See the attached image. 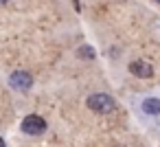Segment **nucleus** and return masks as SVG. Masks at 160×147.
I'll use <instances>...</instances> for the list:
<instances>
[{
	"label": "nucleus",
	"instance_id": "nucleus-3",
	"mask_svg": "<svg viewBox=\"0 0 160 147\" xmlns=\"http://www.w3.org/2000/svg\"><path fill=\"white\" fill-rule=\"evenodd\" d=\"M129 73H132L134 77H140V79H149V77H153V66H151L149 62L136 59V62H132V64H129Z\"/></svg>",
	"mask_w": 160,
	"mask_h": 147
},
{
	"label": "nucleus",
	"instance_id": "nucleus-5",
	"mask_svg": "<svg viewBox=\"0 0 160 147\" xmlns=\"http://www.w3.org/2000/svg\"><path fill=\"white\" fill-rule=\"evenodd\" d=\"M142 110L145 114H160V99H145Z\"/></svg>",
	"mask_w": 160,
	"mask_h": 147
},
{
	"label": "nucleus",
	"instance_id": "nucleus-8",
	"mask_svg": "<svg viewBox=\"0 0 160 147\" xmlns=\"http://www.w3.org/2000/svg\"><path fill=\"white\" fill-rule=\"evenodd\" d=\"M2 3H9V0H0V5H2Z\"/></svg>",
	"mask_w": 160,
	"mask_h": 147
},
{
	"label": "nucleus",
	"instance_id": "nucleus-1",
	"mask_svg": "<svg viewBox=\"0 0 160 147\" xmlns=\"http://www.w3.org/2000/svg\"><path fill=\"white\" fill-rule=\"evenodd\" d=\"M114 99L110 97V94H92V97H88V108L92 110V112H99V114H108V112H112L114 110Z\"/></svg>",
	"mask_w": 160,
	"mask_h": 147
},
{
	"label": "nucleus",
	"instance_id": "nucleus-4",
	"mask_svg": "<svg viewBox=\"0 0 160 147\" xmlns=\"http://www.w3.org/2000/svg\"><path fill=\"white\" fill-rule=\"evenodd\" d=\"M9 84H11L16 90H29V88H31V84H33V79H31V75H29V73L18 70V73H13V75L9 77Z\"/></svg>",
	"mask_w": 160,
	"mask_h": 147
},
{
	"label": "nucleus",
	"instance_id": "nucleus-9",
	"mask_svg": "<svg viewBox=\"0 0 160 147\" xmlns=\"http://www.w3.org/2000/svg\"><path fill=\"white\" fill-rule=\"evenodd\" d=\"M153 3H160V0H153Z\"/></svg>",
	"mask_w": 160,
	"mask_h": 147
},
{
	"label": "nucleus",
	"instance_id": "nucleus-6",
	"mask_svg": "<svg viewBox=\"0 0 160 147\" xmlns=\"http://www.w3.org/2000/svg\"><path fill=\"white\" fill-rule=\"evenodd\" d=\"M77 53H79V57H86V59H92L94 57V48L92 46H81Z\"/></svg>",
	"mask_w": 160,
	"mask_h": 147
},
{
	"label": "nucleus",
	"instance_id": "nucleus-7",
	"mask_svg": "<svg viewBox=\"0 0 160 147\" xmlns=\"http://www.w3.org/2000/svg\"><path fill=\"white\" fill-rule=\"evenodd\" d=\"M0 147H7V145H5V140H2V138H0Z\"/></svg>",
	"mask_w": 160,
	"mask_h": 147
},
{
	"label": "nucleus",
	"instance_id": "nucleus-2",
	"mask_svg": "<svg viewBox=\"0 0 160 147\" xmlns=\"http://www.w3.org/2000/svg\"><path fill=\"white\" fill-rule=\"evenodd\" d=\"M22 132L24 134H31V136H40L46 132V121L38 114H29L24 121H22Z\"/></svg>",
	"mask_w": 160,
	"mask_h": 147
}]
</instances>
